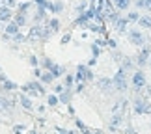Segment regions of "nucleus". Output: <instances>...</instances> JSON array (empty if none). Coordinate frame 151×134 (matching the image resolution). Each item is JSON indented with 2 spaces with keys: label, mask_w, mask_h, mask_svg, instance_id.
I'll use <instances>...</instances> for the list:
<instances>
[{
  "label": "nucleus",
  "mask_w": 151,
  "mask_h": 134,
  "mask_svg": "<svg viewBox=\"0 0 151 134\" xmlns=\"http://www.w3.org/2000/svg\"><path fill=\"white\" fill-rule=\"evenodd\" d=\"M149 56H151V49L149 47H142L140 52H138V58H136V65L138 67H144L149 63Z\"/></svg>",
  "instance_id": "0eeeda50"
},
{
  "label": "nucleus",
  "mask_w": 151,
  "mask_h": 134,
  "mask_svg": "<svg viewBox=\"0 0 151 134\" xmlns=\"http://www.w3.org/2000/svg\"><path fill=\"white\" fill-rule=\"evenodd\" d=\"M75 80L77 82H90V80H93V73H91V69L88 65H77V73H75Z\"/></svg>",
  "instance_id": "20e7f679"
},
{
  "label": "nucleus",
  "mask_w": 151,
  "mask_h": 134,
  "mask_svg": "<svg viewBox=\"0 0 151 134\" xmlns=\"http://www.w3.org/2000/svg\"><path fill=\"white\" fill-rule=\"evenodd\" d=\"M6 80H8V77H6L2 71H0V82H6Z\"/></svg>",
  "instance_id": "79ce46f5"
},
{
  "label": "nucleus",
  "mask_w": 151,
  "mask_h": 134,
  "mask_svg": "<svg viewBox=\"0 0 151 134\" xmlns=\"http://www.w3.org/2000/svg\"><path fill=\"white\" fill-rule=\"evenodd\" d=\"M138 26L144 30H151V15H140L138 19Z\"/></svg>",
  "instance_id": "a211bd4d"
},
{
  "label": "nucleus",
  "mask_w": 151,
  "mask_h": 134,
  "mask_svg": "<svg viewBox=\"0 0 151 134\" xmlns=\"http://www.w3.org/2000/svg\"><path fill=\"white\" fill-rule=\"evenodd\" d=\"M39 65H41V67L45 69V71H50V69H52V65H54V62H52L50 58H43V60H41V63H39Z\"/></svg>",
  "instance_id": "bb28decb"
},
{
  "label": "nucleus",
  "mask_w": 151,
  "mask_h": 134,
  "mask_svg": "<svg viewBox=\"0 0 151 134\" xmlns=\"http://www.w3.org/2000/svg\"><path fill=\"white\" fill-rule=\"evenodd\" d=\"M39 80H41V82L43 84H50V82H54V75H52L50 71H45V73H41V78H39Z\"/></svg>",
  "instance_id": "5701e85b"
},
{
  "label": "nucleus",
  "mask_w": 151,
  "mask_h": 134,
  "mask_svg": "<svg viewBox=\"0 0 151 134\" xmlns=\"http://www.w3.org/2000/svg\"><path fill=\"white\" fill-rule=\"evenodd\" d=\"M71 41V34H65V36L62 37V45H65V43H69Z\"/></svg>",
  "instance_id": "58836bf2"
},
{
  "label": "nucleus",
  "mask_w": 151,
  "mask_h": 134,
  "mask_svg": "<svg viewBox=\"0 0 151 134\" xmlns=\"http://www.w3.org/2000/svg\"><path fill=\"white\" fill-rule=\"evenodd\" d=\"M127 134H134V130H132V129H127Z\"/></svg>",
  "instance_id": "c03bdc74"
},
{
  "label": "nucleus",
  "mask_w": 151,
  "mask_h": 134,
  "mask_svg": "<svg viewBox=\"0 0 151 134\" xmlns=\"http://www.w3.org/2000/svg\"><path fill=\"white\" fill-rule=\"evenodd\" d=\"M2 90H4V91H15V90H17V84L11 82V80L8 78L6 82H2Z\"/></svg>",
  "instance_id": "393cba45"
},
{
  "label": "nucleus",
  "mask_w": 151,
  "mask_h": 134,
  "mask_svg": "<svg viewBox=\"0 0 151 134\" xmlns=\"http://www.w3.org/2000/svg\"><path fill=\"white\" fill-rule=\"evenodd\" d=\"M0 71H2V67H0Z\"/></svg>",
  "instance_id": "49530a36"
},
{
  "label": "nucleus",
  "mask_w": 151,
  "mask_h": 134,
  "mask_svg": "<svg viewBox=\"0 0 151 134\" xmlns=\"http://www.w3.org/2000/svg\"><path fill=\"white\" fill-rule=\"evenodd\" d=\"M86 8H88V2H86V0H82V2L77 6V11H78V13H84Z\"/></svg>",
  "instance_id": "f704fd0d"
},
{
  "label": "nucleus",
  "mask_w": 151,
  "mask_h": 134,
  "mask_svg": "<svg viewBox=\"0 0 151 134\" xmlns=\"http://www.w3.org/2000/svg\"><path fill=\"white\" fill-rule=\"evenodd\" d=\"M11 39H13L15 43H22V41H24L26 37H24V36H22V34L19 32V34H15V36H11Z\"/></svg>",
  "instance_id": "c9c22d12"
},
{
  "label": "nucleus",
  "mask_w": 151,
  "mask_h": 134,
  "mask_svg": "<svg viewBox=\"0 0 151 134\" xmlns=\"http://www.w3.org/2000/svg\"><path fill=\"white\" fill-rule=\"evenodd\" d=\"M106 45L110 47V49H116V47H118V43H116L114 39H108V41H106Z\"/></svg>",
  "instance_id": "ea45409f"
},
{
  "label": "nucleus",
  "mask_w": 151,
  "mask_h": 134,
  "mask_svg": "<svg viewBox=\"0 0 151 134\" xmlns=\"http://www.w3.org/2000/svg\"><path fill=\"white\" fill-rule=\"evenodd\" d=\"M13 21H15V22H17L19 26H24V24H26V15H24V13H21V11H19L17 15H13Z\"/></svg>",
  "instance_id": "a878e982"
},
{
  "label": "nucleus",
  "mask_w": 151,
  "mask_h": 134,
  "mask_svg": "<svg viewBox=\"0 0 151 134\" xmlns=\"http://www.w3.org/2000/svg\"><path fill=\"white\" fill-rule=\"evenodd\" d=\"M28 63H30L32 67H39V63H41V62H39V58H36V56H30V58H28Z\"/></svg>",
  "instance_id": "72a5a7b5"
},
{
  "label": "nucleus",
  "mask_w": 151,
  "mask_h": 134,
  "mask_svg": "<svg viewBox=\"0 0 151 134\" xmlns=\"http://www.w3.org/2000/svg\"><path fill=\"white\" fill-rule=\"evenodd\" d=\"M132 88H134V91H142L144 88L147 86V82H146V75H144L142 71H136L134 75H132Z\"/></svg>",
  "instance_id": "39448f33"
},
{
  "label": "nucleus",
  "mask_w": 151,
  "mask_h": 134,
  "mask_svg": "<svg viewBox=\"0 0 151 134\" xmlns=\"http://www.w3.org/2000/svg\"><path fill=\"white\" fill-rule=\"evenodd\" d=\"M22 93H26V95H45V86H43V82H28V84H24L22 86Z\"/></svg>",
  "instance_id": "7ed1b4c3"
},
{
  "label": "nucleus",
  "mask_w": 151,
  "mask_h": 134,
  "mask_svg": "<svg viewBox=\"0 0 151 134\" xmlns=\"http://www.w3.org/2000/svg\"><path fill=\"white\" fill-rule=\"evenodd\" d=\"M50 36V32H49V28L41 24V22H34V26H32V30L30 34H28V37L30 39H47Z\"/></svg>",
  "instance_id": "f03ea898"
},
{
  "label": "nucleus",
  "mask_w": 151,
  "mask_h": 134,
  "mask_svg": "<svg viewBox=\"0 0 151 134\" xmlns=\"http://www.w3.org/2000/svg\"><path fill=\"white\" fill-rule=\"evenodd\" d=\"M13 19V9L8 6H0V22H9Z\"/></svg>",
  "instance_id": "9d476101"
},
{
  "label": "nucleus",
  "mask_w": 151,
  "mask_h": 134,
  "mask_svg": "<svg viewBox=\"0 0 151 134\" xmlns=\"http://www.w3.org/2000/svg\"><path fill=\"white\" fill-rule=\"evenodd\" d=\"M13 130H15V134H21V132H22V127H19V125H17Z\"/></svg>",
  "instance_id": "37998d69"
},
{
  "label": "nucleus",
  "mask_w": 151,
  "mask_h": 134,
  "mask_svg": "<svg viewBox=\"0 0 151 134\" xmlns=\"http://www.w3.org/2000/svg\"><path fill=\"white\" fill-rule=\"evenodd\" d=\"M84 84H86V82H78V84H77V91H82V90H84Z\"/></svg>",
  "instance_id": "a19ab883"
},
{
  "label": "nucleus",
  "mask_w": 151,
  "mask_h": 134,
  "mask_svg": "<svg viewBox=\"0 0 151 134\" xmlns=\"http://www.w3.org/2000/svg\"><path fill=\"white\" fill-rule=\"evenodd\" d=\"M47 102L50 104V106H56V104L60 102V97H56V93H54V95H49V99H47Z\"/></svg>",
  "instance_id": "2f4dec72"
},
{
  "label": "nucleus",
  "mask_w": 151,
  "mask_h": 134,
  "mask_svg": "<svg viewBox=\"0 0 151 134\" xmlns=\"http://www.w3.org/2000/svg\"><path fill=\"white\" fill-rule=\"evenodd\" d=\"M0 4H2V6H8V8H11V9L17 8V2H15V0H0Z\"/></svg>",
  "instance_id": "473e14b6"
},
{
  "label": "nucleus",
  "mask_w": 151,
  "mask_h": 134,
  "mask_svg": "<svg viewBox=\"0 0 151 134\" xmlns=\"http://www.w3.org/2000/svg\"><path fill=\"white\" fill-rule=\"evenodd\" d=\"M50 73L54 75V78H60V77H63L65 69H63L62 65H58V63H54V65H52V69H50Z\"/></svg>",
  "instance_id": "4be33fe9"
},
{
  "label": "nucleus",
  "mask_w": 151,
  "mask_h": 134,
  "mask_svg": "<svg viewBox=\"0 0 151 134\" xmlns=\"http://www.w3.org/2000/svg\"><path fill=\"white\" fill-rule=\"evenodd\" d=\"M45 8H47V11H50V13H62V11H63V4L60 2V0H56V2H49V0H47Z\"/></svg>",
  "instance_id": "f8f14e48"
},
{
  "label": "nucleus",
  "mask_w": 151,
  "mask_h": 134,
  "mask_svg": "<svg viewBox=\"0 0 151 134\" xmlns=\"http://www.w3.org/2000/svg\"><path fill=\"white\" fill-rule=\"evenodd\" d=\"M97 88H99L103 93H112V91H114V80L103 77V78L97 80Z\"/></svg>",
  "instance_id": "1a4fd4ad"
},
{
  "label": "nucleus",
  "mask_w": 151,
  "mask_h": 134,
  "mask_svg": "<svg viewBox=\"0 0 151 134\" xmlns=\"http://www.w3.org/2000/svg\"><path fill=\"white\" fill-rule=\"evenodd\" d=\"M114 90L116 91H119V93H123L127 91V88H129V82H127V77H125V69L123 67H119L118 69V73L114 75Z\"/></svg>",
  "instance_id": "f257e3e1"
},
{
  "label": "nucleus",
  "mask_w": 151,
  "mask_h": 134,
  "mask_svg": "<svg viewBox=\"0 0 151 134\" xmlns=\"http://www.w3.org/2000/svg\"><path fill=\"white\" fill-rule=\"evenodd\" d=\"M132 108H134L136 114H149L151 112V104L147 99H136L134 104H132Z\"/></svg>",
  "instance_id": "423d86ee"
},
{
  "label": "nucleus",
  "mask_w": 151,
  "mask_h": 134,
  "mask_svg": "<svg viewBox=\"0 0 151 134\" xmlns=\"http://www.w3.org/2000/svg\"><path fill=\"white\" fill-rule=\"evenodd\" d=\"M91 54H93V58H97V56H99V45H97V43H93V45H91Z\"/></svg>",
  "instance_id": "e433bc0d"
},
{
  "label": "nucleus",
  "mask_w": 151,
  "mask_h": 134,
  "mask_svg": "<svg viewBox=\"0 0 151 134\" xmlns=\"http://www.w3.org/2000/svg\"><path fill=\"white\" fill-rule=\"evenodd\" d=\"M45 26L49 28V32H50V34H56V32H60V21H58L56 17H52V19H49L47 22H45Z\"/></svg>",
  "instance_id": "dca6fc26"
},
{
  "label": "nucleus",
  "mask_w": 151,
  "mask_h": 134,
  "mask_svg": "<svg viewBox=\"0 0 151 134\" xmlns=\"http://www.w3.org/2000/svg\"><path fill=\"white\" fill-rule=\"evenodd\" d=\"M125 106H127V101H123V99H121V101H118L112 106V114H121L125 110Z\"/></svg>",
  "instance_id": "aec40b11"
},
{
  "label": "nucleus",
  "mask_w": 151,
  "mask_h": 134,
  "mask_svg": "<svg viewBox=\"0 0 151 134\" xmlns=\"http://www.w3.org/2000/svg\"><path fill=\"white\" fill-rule=\"evenodd\" d=\"M149 63H151V56H149Z\"/></svg>",
  "instance_id": "a18cd8bd"
},
{
  "label": "nucleus",
  "mask_w": 151,
  "mask_h": 134,
  "mask_svg": "<svg viewBox=\"0 0 151 134\" xmlns=\"http://www.w3.org/2000/svg\"><path fill=\"white\" fill-rule=\"evenodd\" d=\"M84 26L88 28V30L95 32V34H103V32H104V30H103V24H101V22H91V19H90L88 22H86Z\"/></svg>",
  "instance_id": "6ab92c4d"
},
{
  "label": "nucleus",
  "mask_w": 151,
  "mask_h": 134,
  "mask_svg": "<svg viewBox=\"0 0 151 134\" xmlns=\"http://www.w3.org/2000/svg\"><path fill=\"white\" fill-rule=\"evenodd\" d=\"M21 32V26L17 24V22L11 19L9 22H6V26H4V34H8V36H15V34H19Z\"/></svg>",
  "instance_id": "9b49d317"
},
{
  "label": "nucleus",
  "mask_w": 151,
  "mask_h": 134,
  "mask_svg": "<svg viewBox=\"0 0 151 134\" xmlns=\"http://www.w3.org/2000/svg\"><path fill=\"white\" fill-rule=\"evenodd\" d=\"M127 24H129L127 17H119V19L114 22V28H116V32H119V34H125V30H127Z\"/></svg>",
  "instance_id": "4468645a"
},
{
  "label": "nucleus",
  "mask_w": 151,
  "mask_h": 134,
  "mask_svg": "<svg viewBox=\"0 0 151 134\" xmlns=\"http://www.w3.org/2000/svg\"><path fill=\"white\" fill-rule=\"evenodd\" d=\"M138 19H140V13H138V11H129V13H127V21L129 22H138Z\"/></svg>",
  "instance_id": "cd10ccee"
},
{
  "label": "nucleus",
  "mask_w": 151,
  "mask_h": 134,
  "mask_svg": "<svg viewBox=\"0 0 151 134\" xmlns=\"http://www.w3.org/2000/svg\"><path fill=\"white\" fill-rule=\"evenodd\" d=\"M32 8V4L30 2H22V4H19V11H21V13H28V9H30Z\"/></svg>",
  "instance_id": "c756f323"
},
{
  "label": "nucleus",
  "mask_w": 151,
  "mask_h": 134,
  "mask_svg": "<svg viewBox=\"0 0 151 134\" xmlns=\"http://www.w3.org/2000/svg\"><path fill=\"white\" fill-rule=\"evenodd\" d=\"M121 119H123V115H121V114H114L112 119H110V127H112V129L119 127V125H121Z\"/></svg>",
  "instance_id": "b1692460"
},
{
  "label": "nucleus",
  "mask_w": 151,
  "mask_h": 134,
  "mask_svg": "<svg viewBox=\"0 0 151 134\" xmlns=\"http://www.w3.org/2000/svg\"><path fill=\"white\" fill-rule=\"evenodd\" d=\"M73 84H75V77H73V75H65V88L71 90Z\"/></svg>",
  "instance_id": "7c9ffc66"
},
{
  "label": "nucleus",
  "mask_w": 151,
  "mask_h": 134,
  "mask_svg": "<svg viewBox=\"0 0 151 134\" xmlns=\"http://www.w3.org/2000/svg\"><path fill=\"white\" fill-rule=\"evenodd\" d=\"M69 101H71V90L65 88V90L60 93V102L62 104H69Z\"/></svg>",
  "instance_id": "412c9836"
},
{
  "label": "nucleus",
  "mask_w": 151,
  "mask_h": 134,
  "mask_svg": "<svg viewBox=\"0 0 151 134\" xmlns=\"http://www.w3.org/2000/svg\"><path fill=\"white\" fill-rule=\"evenodd\" d=\"M19 104H21V106L24 108V110H28V112H30V110L34 108V104H32V99L28 97L26 93H21V95H19Z\"/></svg>",
  "instance_id": "ddd939ff"
},
{
  "label": "nucleus",
  "mask_w": 151,
  "mask_h": 134,
  "mask_svg": "<svg viewBox=\"0 0 151 134\" xmlns=\"http://www.w3.org/2000/svg\"><path fill=\"white\" fill-rule=\"evenodd\" d=\"M112 4L118 11H127L131 8V0H112Z\"/></svg>",
  "instance_id": "f3484780"
},
{
  "label": "nucleus",
  "mask_w": 151,
  "mask_h": 134,
  "mask_svg": "<svg viewBox=\"0 0 151 134\" xmlns=\"http://www.w3.org/2000/svg\"><path fill=\"white\" fill-rule=\"evenodd\" d=\"M45 15H47V8L43 6H36V13H34V22H43Z\"/></svg>",
  "instance_id": "2eb2a0df"
},
{
  "label": "nucleus",
  "mask_w": 151,
  "mask_h": 134,
  "mask_svg": "<svg viewBox=\"0 0 151 134\" xmlns=\"http://www.w3.org/2000/svg\"><path fill=\"white\" fill-rule=\"evenodd\" d=\"M121 67L125 69V73L131 71V69H132V62L129 60V58H123V60H121Z\"/></svg>",
  "instance_id": "c85d7f7f"
},
{
  "label": "nucleus",
  "mask_w": 151,
  "mask_h": 134,
  "mask_svg": "<svg viewBox=\"0 0 151 134\" xmlns=\"http://www.w3.org/2000/svg\"><path fill=\"white\" fill-rule=\"evenodd\" d=\"M129 41H131V45L144 47V45H146V37H144V34L140 30H131L129 32Z\"/></svg>",
  "instance_id": "6e6552de"
},
{
  "label": "nucleus",
  "mask_w": 151,
  "mask_h": 134,
  "mask_svg": "<svg viewBox=\"0 0 151 134\" xmlns=\"http://www.w3.org/2000/svg\"><path fill=\"white\" fill-rule=\"evenodd\" d=\"M63 90H65V88H63L62 84H56V86H54V93H56V95H60V93H62Z\"/></svg>",
  "instance_id": "4c0bfd02"
}]
</instances>
